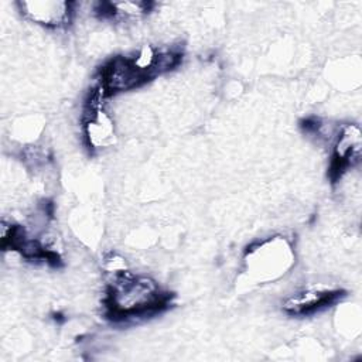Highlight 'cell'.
<instances>
[{"instance_id":"cell-3","label":"cell","mask_w":362,"mask_h":362,"mask_svg":"<svg viewBox=\"0 0 362 362\" xmlns=\"http://www.w3.org/2000/svg\"><path fill=\"white\" fill-rule=\"evenodd\" d=\"M290 257V246L281 238H272L259 242L246 250L247 267H252L255 274H260V279H273L274 276H279V270H284L288 262H291Z\"/></svg>"},{"instance_id":"cell-4","label":"cell","mask_w":362,"mask_h":362,"mask_svg":"<svg viewBox=\"0 0 362 362\" xmlns=\"http://www.w3.org/2000/svg\"><path fill=\"white\" fill-rule=\"evenodd\" d=\"M17 7L24 18L47 28L68 25L74 14L72 3L59 0L17 1Z\"/></svg>"},{"instance_id":"cell-5","label":"cell","mask_w":362,"mask_h":362,"mask_svg":"<svg viewBox=\"0 0 362 362\" xmlns=\"http://www.w3.org/2000/svg\"><path fill=\"white\" fill-rule=\"evenodd\" d=\"M361 146V129L356 124H344L338 129L331 163L332 180H338L349 167L359 161Z\"/></svg>"},{"instance_id":"cell-2","label":"cell","mask_w":362,"mask_h":362,"mask_svg":"<svg viewBox=\"0 0 362 362\" xmlns=\"http://www.w3.org/2000/svg\"><path fill=\"white\" fill-rule=\"evenodd\" d=\"M106 93L96 86L86 100L83 112V132L86 144L92 150L106 148L115 143L113 120L103 106Z\"/></svg>"},{"instance_id":"cell-1","label":"cell","mask_w":362,"mask_h":362,"mask_svg":"<svg viewBox=\"0 0 362 362\" xmlns=\"http://www.w3.org/2000/svg\"><path fill=\"white\" fill-rule=\"evenodd\" d=\"M171 294L151 277L115 269L105 298L106 314L113 321H136L154 315L170 305Z\"/></svg>"},{"instance_id":"cell-7","label":"cell","mask_w":362,"mask_h":362,"mask_svg":"<svg viewBox=\"0 0 362 362\" xmlns=\"http://www.w3.org/2000/svg\"><path fill=\"white\" fill-rule=\"evenodd\" d=\"M99 13L106 17H120V18H134L140 17L151 8L150 3L146 1H110L100 3Z\"/></svg>"},{"instance_id":"cell-6","label":"cell","mask_w":362,"mask_h":362,"mask_svg":"<svg viewBox=\"0 0 362 362\" xmlns=\"http://www.w3.org/2000/svg\"><path fill=\"white\" fill-rule=\"evenodd\" d=\"M342 297L339 288L311 287L296 293L283 303V311L290 315H310L318 313Z\"/></svg>"}]
</instances>
